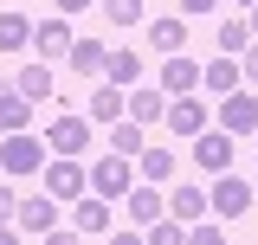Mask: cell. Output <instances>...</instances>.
<instances>
[{"label":"cell","instance_id":"obj_1","mask_svg":"<svg viewBox=\"0 0 258 245\" xmlns=\"http://www.w3.org/2000/svg\"><path fill=\"white\" fill-rule=\"evenodd\" d=\"M45 142L39 136H26V129H7V142H0V168L7 174H45Z\"/></svg>","mask_w":258,"mask_h":245},{"label":"cell","instance_id":"obj_2","mask_svg":"<svg viewBox=\"0 0 258 245\" xmlns=\"http://www.w3.org/2000/svg\"><path fill=\"white\" fill-rule=\"evenodd\" d=\"M45 194H52V200H78V194H91V168H84V155H52V161H45Z\"/></svg>","mask_w":258,"mask_h":245},{"label":"cell","instance_id":"obj_3","mask_svg":"<svg viewBox=\"0 0 258 245\" xmlns=\"http://www.w3.org/2000/svg\"><path fill=\"white\" fill-rule=\"evenodd\" d=\"M207 207H213L220 219H245V213H252V187L239 181L232 168H220V174H213V187H207Z\"/></svg>","mask_w":258,"mask_h":245},{"label":"cell","instance_id":"obj_4","mask_svg":"<svg viewBox=\"0 0 258 245\" xmlns=\"http://www.w3.org/2000/svg\"><path fill=\"white\" fill-rule=\"evenodd\" d=\"M220 129L226 136H258V97L252 91H226L220 97Z\"/></svg>","mask_w":258,"mask_h":245},{"label":"cell","instance_id":"obj_5","mask_svg":"<svg viewBox=\"0 0 258 245\" xmlns=\"http://www.w3.org/2000/svg\"><path fill=\"white\" fill-rule=\"evenodd\" d=\"M91 194H103V200H123L129 194V155H103V161H91Z\"/></svg>","mask_w":258,"mask_h":245},{"label":"cell","instance_id":"obj_6","mask_svg":"<svg viewBox=\"0 0 258 245\" xmlns=\"http://www.w3.org/2000/svg\"><path fill=\"white\" fill-rule=\"evenodd\" d=\"M194 161H200L207 174H220V168H232V136H226V129H213V122H207V129L194 136Z\"/></svg>","mask_w":258,"mask_h":245},{"label":"cell","instance_id":"obj_7","mask_svg":"<svg viewBox=\"0 0 258 245\" xmlns=\"http://www.w3.org/2000/svg\"><path fill=\"white\" fill-rule=\"evenodd\" d=\"M207 122H213V116H207V103H200L194 91H187V97H168V129H174V136H187V142H194Z\"/></svg>","mask_w":258,"mask_h":245},{"label":"cell","instance_id":"obj_8","mask_svg":"<svg viewBox=\"0 0 258 245\" xmlns=\"http://www.w3.org/2000/svg\"><path fill=\"white\" fill-rule=\"evenodd\" d=\"M123 200H129V226H155V219L168 213V194H161L155 181H142V187H129Z\"/></svg>","mask_w":258,"mask_h":245},{"label":"cell","instance_id":"obj_9","mask_svg":"<svg viewBox=\"0 0 258 245\" xmlns=\"http://www.w3.org/2000/svg\"><path fill=\"white\" fill-rule=\"evenodd\" d=\"M13 219H20V232H52V226H58V200H52V194H26V200L13 207Z\"/></svg>","mask_w":258,"mask_h":245},{"label":"cell","instance_id":"obj_10","mask_svg":"<svg viewBox=\"0 0 258 245\" xmlns=\"http://www.w3.org/2000/svg\"><path fill=\"white\" fill-rule=\"evenodd\" d=\"M84 142H91V122L84 116H58L52 129H45V149L52 155H84Z\"/></svg>","mask_w":258,"mask_h":245},{"label":"cell","instance_id":"obj_11","mask_svg":"<svg viewBox=\"0 0 258 245\" xmlns=\"http://www.w3.org/2000/svg\"><path fill=\"white\" fill-rule=\"evenodd\" d=\"M32 52H39L45 65L71 58V26H64V20H39V26H32Z\"/></svg>","mask_w":258,"mask_h":245},{"label":"cell","instance_id":"obj_12","mask_svg":"<svg viewBox=\"0 0 258 245\" xmlns=\"http://www.w3.org/2000/svg\"><path fill=\"white\" fill-rule=\"evenodd\" d=\"M161 91H174V97L200 91V65H194L187 52H168V65H161Z\"/></svg>","mask_w":258,"mask_h":245},{"label":"cell","instance_id":"obj_13","mask_svg":"<svg viewBox=\"0 0 258 245\" xmlns=\"http://www.w3.org/2000/svg\"><path fill=\"white\" fill-rule=\"evenodd\" d=\"M71 226L78 232H110V200L103 194H78L71 200Z\"/></svg>","mask_w":258,"mask_h":245},{"label":"cell","instance_id":"obj_14","mask_svg":"<svg viewBox=\"0 0 258 245\" xmlns=\"http://www.w3.org/2000/svg\"><path fill=\"white\" fill-rule=\"evenodd\" d=\"M168 213L181 219V226H194V219H207V213H213V207H207V187H187V181H181L174 194H168Z\"/></svg>","mask_w":258,"mask_h":245},{"label":"cell","instance_id":"obj_15","mask_svg":"<svg viewBox=\"0 0 258 245\" xmlns=\"http://www.w3.org/2000/svg\"><path fill=\"white\" fill-rule=\"evenodd\" d=\"M239 78H245V71H239V58H226V52H220V58H213V65H200V91H239Z\"/></svg>","mask_w":258,"mask_h":245},{"label":"cell","instance_id":"obj_16","mask_svg":"<svg viewBox=\"0 0 258 245\" xmlns=\"http://www.w3.org/2000/svg\"><path fill=\"white\" fill-rule=\"evenodd\" d=\"M26 116H32V97L20 84H0V129H26Z\"/></svg>","mask_w":258,"mask_h":245},{"label":"cell","instance_id":"obj_17","mask_svg":"<svg viewBox=\"0 0 258 245\" xmlns=\"http://www.w3.org/2000/svg\"><path fill=\"white\" fill-rule=\"evenodd\" d=\"M136 174L161 187L168 174H174V149H149V142H142V155H136Z\"/></svg>","mask_w":258,"mask_h":245},{"label":"cell","instance_id":"obj_18","mask_svg":"<svg viewBox=\"0 0 258 245\" xmlns=\"http://www.w3.org/2000/svg\"><path fill=\"white\" fill-rule=\"evenodd\" d=\"M32 45V20L26 13H0V52H26Z\"/></svg>","mask_w":258,"mask_h":245},{"label":"cell","instance_id":"obj_19","mask_svg":"<svg viewBox=\"0 0 258 245\" xmlns=\"http://www.w3.org/2000/svg\"><path fill=\"white\" fill-rule=\"evenodd\" d=\"M103 78H110V84H123V91H129V84L142 78V58H136V52L123 45V52H110V58H103Z\"/></svg>","mask_w":258,"mask_h":245},{"label":"cell","instance_id":"obj_20","mask_svg":"<svg viewBox=\"0 0 258 245\" xmlns=\"http://www.w3.org/2000/svg\"><path fill=\"white\" fill-rule=\"evenodd\" d=\"M149 45H155V52H187V26H181V20H155V26H149Z\"/></svg>","mask_w":258,"mask_h":245},{"label":"cell","instance_id":"obj_21","mask_svg":"<svg viewBox=\"0 0 258 245\" xmlns=\"http://www.w3.org/2000/svg\"><path fill=\"white\" fill-rule=\"evenodd\" d=\"M103 58H110V52H103L97 39H71V65H78L84 78H103Z\"/></svg>","mask_w":258,"mask_h":245},{"label":"cell","instance_id":"obj_22","mask_svg":"<svg viewBox=\"0 0 258 245\" xmlns=\"http://www.w3.org/2000/svg\"><path fill=\"white\" fill-rule=\"evenodd\" d=\"M110 149H116V155H142V122L116 116V122H110Z\"/></svg>","mask_w":258,"mask_h":245},{"label":"cell","instance_id":"obj_23","mask_svg":"<svg viewBox=\"0 0 258 245\" xmlns=\"http://www.w3.org/2000/svg\"><path fill=\"white\" fill-rule=\"evenodd\" d=\"M123 103H129L123 84H103V91H91V116H97V122H116V116H123Z\"/></svg>","mask_w":258,"mask_h":245},{"label":"cell","instance_id":"obj_24","mask_svg":"<svg viewBox=\"0 0 258 245\" xmlns=\"http://www.w3.org/2000/svg\"><path fill=\"white\" fill-rule=\"evenodd\" d=\"M129 116H136V122L168 116V91H129Z\"/></svg>","mask_w":258,"mask_h":245},{"label":"cell","instance_id":"obj_25","mask_svg":"<svg viewBox=\"0 0 258 245\" xmlns=\"http://www.w3.org/2000/svg\"><path fill=\"white\" fill-rule=\"evenodd\" d=\"M252 39H258V32H252V20H226V26H220V52H226V58H239Z\"/></svg>","mask_w":258,"mask_h":245},{"label":"cell","instance_id":"obj_26","mask_svg":"<svg viewBox=\"0 0 258 245\" xmlns=\"http://www.w3.org/2000/svg\"><path fill=\"white\" fill-rule=\"evenodd\" d=\"M20 91H26L32 103H45V97H52V65H45V58L26 65V71H20Z\"/></svg>","mask_w":258,"mask_h":245},{"label":"cell","instance_id":"obj_27","mask_svg":"<svg viewBox=\"0 0 258 245\" xmlns=\"http://www.w3.org/2000/svg\"><path fill=\"white\" fill-rule=\"evenodd\" d=\"M103 13H110L116 26H136V20H142V0H103Z\"/></svg>","mask_w":258,"mask_h":245},{"label":"cell","instance_id":"obj_28","mask_svg":"<svg viewBox=\"0 0 258 245\" xmlns=\"http://www.w3.org/2000/svg\"><path fill=\"white\" fill-rule=\"evenodd\" d=\"M239 71H245V78H252V84H258V39H252V45H245V52H239Z\"/></svg>","mask_w":258,"mask_h":245},{"label":"cell","instance_id":"obj_29","mask_svg":"<svg viewBox=\"0 0 258 245\" xmlns=\"http://www.w3.org/2000/svg\"><path fill=\"white\" fill-rule=\"evenodd\" d=\"M13 207H20V194H13V187H0V226H13Z\"/></svg>","mask_w":258,"mask_h":245},{"label":"cell","instance_id":"obj_30","mask_svg":"<svg viewBox=\"0 0 258 245\" xmlns=\"http://www.w3.org/2000/svg\"><path fill=\"white\" fill-rule=\"evenodd\" d=\"M220 0H181V13H213Z\"/></svg>","mask_w":258,"mask_h":245},{"label":"cell","instance_id":"obj_31","mask_svg":"<svg viewBox=\"0 0 258 245\" xmlns=\"http://www.w3.org/2000/svg\"><path fill=\"white\" fill-rule=\"evenodd\" d=\"M52 7H58V13H84L91 0H52Z\"/></svg>","mask_w":258,"mask_h":245},{"label":"cell","instance_id":"obj_32","mask_svg":"<svg viewBox=\"0 0 258 245\" xmlns=\"http://www.w3.org/2000/svg\"><path fill=\"white\" fill-rule=\"evenodd\" d=\"M232 7H258V0H232Z\"/></svg>","mask_w":258,"mask_h":245},{"label":"cell","instance_id":"obj_33","mask_svg":"<svg viewBox=\"0 0 258 245\" xmlns=\"http://www.w3.org/2000/svg\"><path fill=\"white\" fill-rule=\"evenodd\" d=\"M252 32H258V7H252Z\"/></svg>","mask_w":258,"mask_h":245}]
</instances>
